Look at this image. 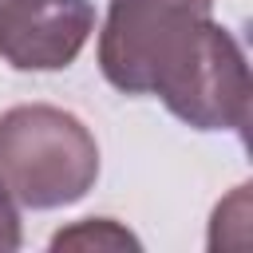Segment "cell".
Listing matches in <instances>:
<instances>
[{"label":"cell","instance_id":"7a4b0ae2","mask_svg":"<svg viewBox=\"0 0 253 253\" xmlns=\"http://www.w3.org/2000/svg\"><path fill=\"white\" fill-rule=\"evenodd\" d=\"M99 178L95 134L59 107L24 103L0 115V186L24 210L79 202Z\"/></svg>","mask_w":253,"mask_h":253},{"label":"cell","instance_id":"8992f818","mask_svg":"<svg viewBox=\"0 0 253 253\" xmlns=\"http://www.w3.org/2000/svg\"><path fill=\"white\" fill-rule=\"evenodd\" d=\"M4 4H8V0H0V8H4Z\"/></svg>","mask_w":253,"mask_h":253},{"label":"cell","instance_id":"3957f363","mask_svg":"<svg viewBox=\"0 0 253 253\" xmlns=\"http://www.w3.org/2000/svg\"><path fill=\"white\" fill-rule=\"evenodd\" d=\"M95 32L87 0H8L0 8V59L16 71H59L75 63Z\"/></svg>","mask_w":253,"mask_h":253},{"label":"cell","instance_id":"5b68a950","mask_svg":"<svg viewBox=\"0 0 253 253\" xmlns=\"http://www.w3.org/2000/svg\"><path fill=\"white\" fill-rule=\"evenodd\" d=\"M12 249H20V213L0 186V253H12Z\"/></svg>","mask_w":253,"mask_h":253},{"label":"cell","instance_id":"277c9868","mask_svg":"<svg viewBox=\"0 0 253 253\" xmlns=\"http://www.w3.org/2000/svg\"><path fill=\"white\" fill-rule=\"evenodd\" d=\"M91 245L95 249H138V241L126 229H119L111 217H87L51 237V249H91Z\"/></svg>","mask_w":253,"mask_h":253},{"label":"cell","instance_id":"6da1fadb","mask_svg":"<svg viewBox=\"0 0 253 253\" xmlns=\"http://www.w3.org/2000/svg\"><path fill=\"white\" fill-rule=\"evenodd\" d=\"M213 0H111L99 32V67L123 95L162 103L194 71L213 32Z\"/></svg>","mask_w":253,"mask_h":253}]
</instances>
